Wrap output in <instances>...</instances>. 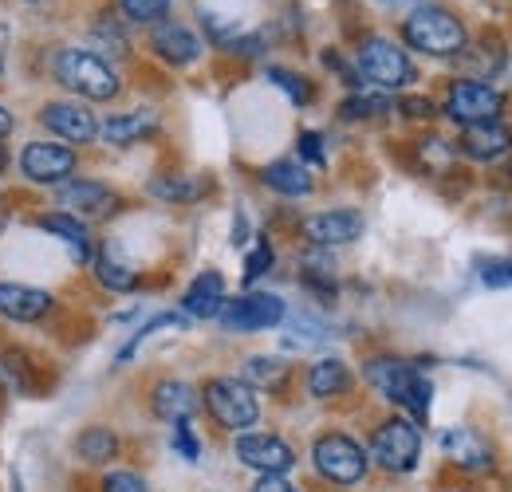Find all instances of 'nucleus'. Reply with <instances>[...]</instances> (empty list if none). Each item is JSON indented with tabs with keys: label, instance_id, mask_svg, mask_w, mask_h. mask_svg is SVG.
<instances>
[{
	"label": "nucleus",
	"instance_id": "obj_1",
	"mask_svg": "<svg viewBox=\"0 0 512 492\" xmlns=\"http://www.w3.org/2000/svg\"><path fill=\"white\" fill-rule=\"evenodd\" d=\"M363 374H367V382L383 394L386 402H394V406L410 410L418 422L430 414V394H434V386H430V378H426V374H418L406 359L379 355V359H371V363L363 367Z\"/></svg>",
	"mask_w": 512,
	"mask_h": 492
},
{
	"label": "nucleus",
	"instance_id": "obj_2",
	"mask_svg": "<svg viewBox=\"0 0 512 492\" xmlns=\"http://www.w3.org/2000/svg\"><path fill=\"white\" fill-rule=\"evenodd\" d=\"M402 36L414 52H426V56H461L465 44H469L465 24L449 8H438V4L414 8L402 24Z\"/></svg>",
	"mask_w": 512,
	"mask_h": 492
},
{
	"label": "nucleus",
	"instance_id": "obj_3",
	"mask_svg": "<svg viewBox=\"0 0 512 492\" xmlns=\"http://www.w3.org/2000/svg\"><path fill=\"white\" fill-rule=\"evenodd\" d=\"M201 402L221 430L245 433L260 422V398L245 378H209L201 390Z\"/></svg>",
	"mask_w": 512,
	"mask_h": 492
},
{
	"label": "nucleus",
	"instance_id": "obj_4",
	"mask_svg": "<svg viewBox=\"0 0 512 492\" xmlns=\"http://www.w3.org/2000/svg\"><path fill=\"white\" fill-rule=\"evenodd\" d=\"M56 79L64 83L67 91L91 99V103H107L119 95V75L99 60L95 52H83V48H64L60 60H56Z\"/></svg>",
	"mask_w": 512,
	"mask_h": 492
},
{
	"label": "nucleus",
	"instance_id": "obj_5",
	"mask_svg": "<svg viewBox=\"0 0 512 492\" xmlns=\"http://www.w3.org/2000/svg\"><path fill=\"white\" fill-rule=\"evenodd\" d=\"M312 461H316V473L331 485H359L371 465L363 445L347 433H323L312 449Z\"/></svg>",
	"mask_w": 512,
	"mask_h": 492
},
{
	"label": "nucleus",
	"instance_id": "obj_6",
	"mask_svg": "<svg viewBox=\"0 0 512 492\" xmlns=\"http://www.w3.org/2000/svg\"><path fill=\"white\" fill-rule=\"evenodd\" d=\"M422 457V433L410 418H386L371 437V461L386 473H410Z\"/></svg>",
	"mask_w": 512,
	"mask_h": 492
},
{
	"label": "nucleus",
	"instance_id": "obj_7",
	"mask_svg": "<svg viewBox=\"0 0 512 492\" xmlns=\"http://www.w3.org/2000/svg\"><path fill=\"white\" fill-rule=\"evenodd\" d=\"M505 111V95L481 79H457L446 91V115L461 126L493 123Z\"/></svg>",
	"mask_w": 512,
	"mask_h": 492
},
{
	"label": "nucleus",
	"instance_id": "obj_8",
	"mask_svg": "<svg viewBox=\"0 0 512 492\" xmlns=\"http://www.w3.org/2000/svg\"><path fill=\"white\" fill-rule=\"evenodd\" d=\"M359 71H363V79H371L383 91H398V87H406L414 79V67L406 60V52L394 40H383V36L363 40V48H359Z\"/></svg>",
	"mask_w": 512,
	"mask_h": 492
},
{
	"label": "nucleus",
	"instance_id": "obj_9",
	"mask_svg": "<svg viewBox=\"0 0 512 492\" xmlns=\"http://www.w3.org/2000/svg\"><path fill=\"white\" fill-rule=\"evenodd\" d=\"M233 449H237V461L245 469H256L260 477H284L296 465L292 445L276 433H241Z\"/></svg>",
	"mask_w": 512,
	"mask_h": 492
},
{
	"label": "nucleus",
	"instance_id": "obj_10",
	"mask_svg": "<svg viewBox=\"0 0 512 492\" xmlns=\"http://www.w3.org/2000/svg\"><path fill=\"white\" fill-rule=\"evenodd\" d=\"M24 178L36 185H60L75 174V150L60 142H28L20 154Z\"/></svg>",
	"mask_w": 512,
	"mask_h": 492
},
{
	"label": "nucleus",
	"instance_id": "obj_11",
	"mask_svg": "<svg viewBox=\"0 0 512 492\" xmlns=\"http://www.w3.org/2000/svg\"><path fill=\"white\" fill-rule=\"evenodd\" d=\"M217 319L229 331H264V327H276L284 319V300L268 296V292H249V296L225 300V308H221Z\"/></svg>",
	"mask_w": 512,
	"mask_h": 492
},
{
	"label": "nucleus",
	"instance_id": "obj_12",
	"mask_svg": "<svg viewBox=\"0 0 512 492\" xmlns=\"http://www.w3.org/2000/svg\"><path fill=\"white\" fill-rule=\"evenodd\" d=\"M60 205H64L71 217H79L83 225L87 221H107L111 213H119V193L107 189L99 182H67L60 189Z\"/></svg>",
	"mask_w": 512,
	"mask_h": 492
},
{
	"label": "nucleus",
	"instance_id": "obj_13",
	"mask_svg": "<svg viewBox=\"0 0 512 492\" xmlns=\"http://www.w3.org/2000/svg\"><path fill=\"white\" fill-rule=\"evenodd\" d=\"M363 229H367V221L355 209H327V213H316V217L304 221V237L320 248L351 245V241L363 237Z\"/></svg>",
	"mask_w": 512,
	"mask_h": 492
},
{
	"label": "nucleus",
	"instance_id": "obj_14",
	"mask_svg": "<svg viewBox=\"0 0 512 492\" xmlns=\"http://www.w3.org/2000/svg\"><path fill=\"white\" fill-rule=\"evenodd\" d=\"M40 123L52 134H60L64 142H75V146H87L91 138H99V123L83 103H48L40 111Z\"/></svg>",
	"mask_w": 512,
	"mask_h": 492
},
{
	"label": "nucleus",
	"instance_id": "obj_15",
	"mask_svg": "<svg viewBox=\"0 0 512 492\" xmlns=\"http://www.w3.org/2000/svg\"><path fill=\"white\" fill-rule=\"evenodd\" d=\"M461 154L473 162H497L512 150V126L493 119V123H477L461 130Z\"/></svg>",
	"mask_w": 512,
	"mask_h": 492
},
{
	"label": "nucleus",
	"instance_id": "obj_16",
	"mask_svg": "<svg viewBox=\"0 0 512 492\" xmlns=\"http://www.w3.org/2000/svg\"><path fill=\"white\" fill-rule=\"evenodd\" d=\"M150 406H154V414H158L162 422L178 426V422H190L193 414L201 410V394L193 390L190 382H182V378H166V382L154 386Z\"/></svg>",
	"mask_w": 512,
	"mask_h": 492
},
{
	"label": "nucleus",
	"instance_id": "obj_17",
	"mask_svg": "<svg viewBox=\"0 0 512 492\" xmlns=\"http://www.w3.org/2000/svg\"><path fill=\"white\" fill-rule=\"evenodd\" d=\"M52 296L44 288H32V284H12L4 280L0 284V315L4 319H16V323H36L52 311Z\"/></svg>",
	"mask_w": 512,
	"mask_h": 492
},
{
	"label": "nucleus",
	"instance_id": "obj_18",
	"mask_svg": "<svg viewBox=\"0 0 512 492\" xmlns=\"http://www.w3.org/2000/svg\"><path fill=\"white\" fill-rule=\"evenodd\" d=\"M442 449L465 473H489L493 469V449L477 430H446L442 433Z\"/></svg>",
	"mask_w": 512,
	"mask_h": 492
},
{
	"label": "nucleus",
	"instance_id": "obj_19",
	"mask_svg": "<svg viewBox=\"0 0 512 492\" xmlns=\"http://www.w3.org/2000/svg\"><path fill=\"white\" fill-rule=\"evenodd\" d=\"M150 48L158 52V60L174 63V67H186V63H193L201 56V40L193 36L186 24H174V20H162V24L154 28Z\"/></svg>",
	"mask_w": 512,
	"mask_h": 492
},
{
	"label": "nucleus",
	"instance_id": "obj_20",
	"mask_svg": "<svg viewBox=\"0 0 512 492\" xmlns=\"http://www.w3.org/2000/svg\"><path fill=\"white\" fill-rule=\"evenodd\" d=\"M221 308H225V280H221V272L205 268L190 288H186V296H182V311L193 315V319H217Z\"/></svg>",
	"mask_w": 512,
	"mask_h": 492
},
{
	"label": "nucleus",
	"instance_id": "obj_21",
	"mask_svg": "<svg viewBox=\"0 0 512 492\" xmlns=\"http://www.w3.org/2000/svg\"><path fill=\"white\" fill-rule=\"evenodd\" d=\"M158 130V115L154 111H127V115H111L107 123L99 126V134H103V142L107 146H134V142H142L146 134H154Z\"/></svg>",
	"mask_w": 512,
	"mask_h": 492
},
{
	"label": "nucleus",
	"instance_id": "obj_22",
	"mask_svg": "<svg viewBox=\"0 0 512 492\" xmlns=\"http://www.w3.org/2000/svg\"><path fill=\"white\" fill-rule=\"evenodd\" d=\"M95 276H99V284L111 288V292H130V288H138V272H134V264L123 256V248L115 245V241H107V245L99 248V256H95Z\"/></svg>",
	"mask_w": 512,
	"mask_h": 492
},
{
	"label": "nucleus",
	"instance_id": "obj_23",
	"mask_svg": "<svg viewBox=\"0 0 512 492\" xmlns=\"http://www.w3.org/2000/svg\"><path fill=\"white\" fill-rule=\"evenodd\" d=\"M36 225H40L44 233L60 237L79 264H91V260H95V256H91V233H87V225H83L79 217H71V213H48V217H40Z\"/></svg>",
	"mask_w": 512,
	"mask_h": 492
},
{
	"label": "nucleus",
	"instance_id": "obj_24",
	"mask_svg": "<svg viewBox=\"0 0 512 492\" xmlns=\"http://www.w3.org/2000/svg\"><path fill=\"white\" fill-rule=\"evenodd\" d=\"M260 178H264L268 189H276V193H284V197H308V193H312V174H308L296 158H276V162H268Z\"/></svg>",
	"mask_w": 512,
	"mask_h": 492
},
{
	"label": "nucleus",
	"instance_id": "obj_25",
	"mask_svg": "<svg viewBox=\"0 0 512 492\" xmlns=\"http://www.w3.org/2000/svg\"><path fill=\"white\" fill-rule=\"evenodd\" d=\"M150 193L162 197V201H174V205H190L201 201L209 193V178H197V174H166V178H154Z\"/></svg>",
	"mask_w": 512,
	"mask_h": 492
},
{
	"label": "nucleus",
	"instance_id": "obj_26",
	"mask_svg": "<svg viewBox=\"0 0 512 492\" xmlns=\"http://www.w3.org/2000/svg\"><path fill=\"white\" fill-rule=\"evenodd\" d=\"M308 390L312 398H339L351 390V370L339 359H320L316 367L308 370Z\"/></svg>",
	"mask_w": 512,
	"mask_h": 492
},
{
	"label": "nucleus",
	"instance_id": "obj_27",
	"mask_svg": "<svg viewBox=\"0 0 512 492\" xmlns=\"http://www.w3.org/2000/svg\"><path fill=\"white\" fill-rule=\"evenodd\" d=\"M75 453H79L87 465H107V461H115V453H119V437L107 430V426H91V430L79 433Z\"/></svg>",
	"mask_w": 512,
	"mask_h": 492
},
{
	"label": "nucleus",
	"instance_id": "obj_28",
	"mask_svg": "<svg viewBox=\"0 0 512 492\" xmlns=\"http://www.w3.org/2000/svg\"><path fill=\"white\" fill-rule=\"evenodd\" d=\"M288 374H292V367H288L284 359L256 355V359L245 363V382H249V386H260V390H280V386L288 382Z\"/></svg>",
	"mask_w": 512,
	"mask_h": 492
},
{
	"label": "nucleus",
	"instance_id": "obj_29",
	"mask_svg": "<svg viewBox=\"0 0 512 492\" xmlns=\"http://www.w3.org/2000/svg\"><path fill=\"white\" fill-rule=\"evenodd\" d=\"M386 111H390L386 95H351V99L339 103L343 119H375V115H386Z\"/></svg>",
	"mask_w": 512,
	"mask_h": 492
},
{
	"label": "nucleus",
	"instance_id": "obj_30",
	"mask_svg": "<svg viewBox=\"0 0 512 492\" xmlns=\"http://www.w3.org/2000/svg\"><path fill=\"white\" fill-rule=\"evenodd\" d=\"M268 79H272L276 87H284L292 103H300V107H304V103H312V83H308L304 75H296V71H288V67H272V71H268Z\"/></svg>",
	"mask_w": 512,
	"mask_h": 492
},
{
	"label": "nucleus",
	"instance_id": "obj_31",
	"mask_svg": "<svg viewBox=\"0 0 512 492\" xmlns=\"http://www.w3.org/2000/svg\"><path fill=\"white\" fill-rule=\"evenodd\" d=\"M119 4H123L127 20H134V24H158L170 12V0H119Z\"/></svg>",
	"mask_w": 512,
	"mask_h": 492
},
{
	"label": "nucleus",
	"instance_id": "obj_32",
	"mask_svg": "<svg viewBox=\"0 0 512 492\" xmlns=\"http://www.w3.org/2000/svg\"><path fill=\"white\" fill-rule=\"evenodd\" d=\"M162 327H186V315H174V311H166V315H154V319H150V323H146V327H142V331L130 339L127 347H123L119 363H127L130 355H134V347H138V343H146V339H150L154 331H162Z\"/></svg>",
	"mask_w": 512,
	"mask_h": 492
},
{
	"label": "nucleus",
	"instance_id": "obj_33",
	"mask_svg": "<svg viewBox=\"0 0 512 492\" xmlns=\"http://www.w3.org/2000/svg\"><path fill=\"white\" fill-rule=\"evenodd\" d=\"M477 268H481V280L489 288H512V260L489 256V260H477Z\"/></svg>",
	"mask_w": 512,
	"mask_h": 492
},
{
	"label": "nucleus",
	"instance_id": "obj_34",
	"mask_svg": "<svg viewBox=\"0 0 512 492\" xmlns=\"http://www.w3.org/2000/svg\"><path fill=\"white\" fill-rule=\"evenodd\" d=\"M272 260H276V252H272V245L268 241H256V248L245 256V284H253V280H260L268 268H272Z\"/></svg>",
	"mask_w": 512,
	"mask_h": 492
},
{
	"label": "nucleus",
	"instance_id": "obj_35",
	"mask_svg": "<svg viewBox=\"0 0 512 492\" xmlns=\"http://www.w3.org/2000/svg\"><path fill=\"white\" fill-rule=\"evenodd\" d=\"M398 111H402L406 119H422V123L438 119V107H434L426 95H402V99H398Z\"/></svg>",
	"mask_w": 512,
	"mask_h": 492
},
{
	"label": "nucleus",
	"instance_id": "obj_36",
	"mask_svg": "<svg viewBox=\"0 0 512 492\" xmlns=\"http://www.w3.org/2000/svg\"><path fill=\"white\" fill-rule=\"evenodd\" d=\"M103 492H150V489H146V481H142L138 473H130V469H115V473H107Z\"/></svg>",
	"mask_w": 512,
	"mask_h": 492
},
{
	"label": "nucleus",
	"instance_id": "obj_37",
	"mask_svg": "<svg viewBox=\"0 0 512 492\" xmlns=\"http://www.w3.org/2000/svg\"><path fill=\"white\" fill-rule=\"evenodd\" d=\"M174 449L186 457V461H197V453H201V445H197V437H193L190 422H178L174 426Z\"/></svg>",
	"mask_w": 512,
	"mask_h": 492
},
{
	"label": "nucleus",
	"instance_id": "obj_38",
	"mask_svg": "<svg viewBox=\"0 0 512 492\" xmlns=\"http://www.w3.org/2000/svg\"><path fill=\"white\" fill-rule=\"evenodd\" d=\"M300 154H304L308 162H316V166L327 162V158H323V138L316 130H304V134H300Z\"/></svg>",
	"mask_w": 512,
	"mask_h": 492
},
{
	"label": "nucleus",
	"instance_id": "obj_39",
	"mask_svg": "<svg viewBox=\"0 0 512 492\" xmlns=\"http://www.w3.org/2000/svg\"><path fill=\"white\" fill-rule=\"evenodd\" d=\"M249 492H300L292 481H284V477H260Z\"/></svg>",
	"mask_w": 512,
	"mask_h": 492
},
{
	"label": "nucleus",
	"instance_id": "obj_40",
	"mask_svg": "<svg viewBox=\"0 0 512 492\" xmlns=\"http://www.w3.org/2000/svg\"><path fill=\"white\" fill-rule=\"evenodd\" d=\"M8 130H12V115H8V111H4V107H0V138H4V134H8Z\"/></svg>",
	"mask_w": 512,
	"mask_h": 492
},
{
	"label": "nucleus",
	"instance_id": "obj_41",
	"mask_svg": "<svg viewBox=\"0 0 512 492\" xmlns=\"http://www.w3.org/2000/svg\"><path fill=\"white\" fill-rule=\"evenodd\" d=\"M4 166H8V154H4V146H0V170H4Z\"/></svg>",
	"mask_w": 512,
	"mask_h": 492
},
{
	"label": "nucleus",
	"instance_id": "obj_42",
	"mask_svg": "<svg viewBox=\"0 0 512 492\" xmlns=\"http://www.w3.org/2000/svg\"><path fill=\"white\" fill-rule=\"evenodd\" d=\"M446 492H473V489H446Z\"/></svg>",
	"mask_w": 512,
	"mask_h": 492
},
{
	"label": "nucleus",
	"instance_id": "obj_43",
	"mask_svg": "<svg viewBox=\"0 0 512 492\" xmlns=\"http://www.w3.org/2000/svg\"><path fill=\"white\" fill-rule=\"evenodd\" d=\"M32 4H40V0H32Z\"/></svg>",
	"mask_w": 512,
	"mask_h": 492
},
{
	"label": "nucleus",
	"instance_id": "obj_44",
	"mask_svg": "<svg viewBox=\"0 0 512 492\" xmlns=\"http://www.w3.org/2000/svg\"><path fill=\"white\" fill-rule=\"evenodd\" d=\"M509 174H512V170H509Z\"/></svg>",
	"mask_w": 512,
	"mask_h": 492
}]
</instances>
